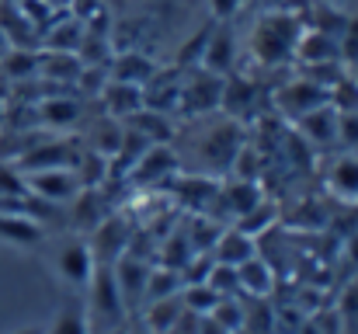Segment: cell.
Here are the masks:
<instances>
[{"label":"cell","mask_w":358,"mask_h":334,"mask_svg":"<svg viewBox=\"0 0 358 334\" xmlns=\"http://www.w3.org/2000/svg\"><path fill=\"white\" fill-rule=\"evenodd\" d=\"M296 129H299V136H303V143H310V146H334L338 143V129H341V115L331 109V105H320V109L306 111L303 118H296L292 122Z\"/></svg>","instance_id":"11"},{"label":"cell","mask_w":358,"mask_h":334,"mask_svg":"<svg viewBox=\"0 0 358 334\" xmlns=\"http://www.w3.org/2000/svg\"><path fill=\"white\" fill-rule=\"evenodd\" d=\"M122 136H125V122H122V118H112V115H101V118H94V125H91L87 150H94L98 157L112 160V157L119 153Z\"/></svg>","instance_id":"24"},{"label":"cell","mask_w":358,"mask_h":334,"mask_svg":"<svg viewBox=\"0 0 358 334\" xmlns=\"http://www.w3.org/2000/svg\"><path fill=\"white\" fill-rule=\"evenodd\" d=\"M24 192H31V199L45 202V206H66L77 199L80 181L70 167H45V171H24Z\"/></svg>","instance_id":"4"},{"label":"cell","mask_w":358,"mask_h":334,"mask_svg":"<svg viewBox=\"0 0 358 334\" xmlns=\"http://www.w3.org/2000/svg\"><path fill=\"white\" fill-rule=\"evenodd\" d=\"M261 199H264V195H261V185H257V181H243V178H234V181L220 185V192H216V202L223 206L227 220H240V216H243L247 209H254Z\"/></svg>","instance_id":"15"},{"label":"cell","mask_w":358,"mask_h":334,"mask_svg":"<svg viewBox=\"0 0 358 334\" xmlns=\"http://www.w3.org/2000/svg\"><path fill=\"white\" fill-rule=\"evenodd\" d=\"M49 11H66V7H73V0H42Z\"/></svg>","instance_id":"40"},{"label":"cell","mask_w":358,"mask_h":334,"mask_svg":"<svg viewBox=\"0 0 358 334\" xmlns=\"http://www.w3.org/2000/svg\"><path fill=\"white\" fill-rule=\"evenodd\" d=\"M45 334H91L87 314L77 303H63V310L56 314L52 328H45Z\"/></svg>","instance_id":"32"},{"label":"cell","mask_w":358,"mask_h":334,"mask_svg":"<svg viewBox=\"0 0 358 334\" xmlns=\"http://www.w3.org/2000/svg\"><path fill=\"white\" fill-rule=\"evenodd\" d=\"M87 289H91V300H94V314H98L105 324H119L122 317H125V303H122V296H119L112 265H98Z\"/></svg>","instance_id":"10"},{"label":"cell","mask_w":358,"mask_h":334,"mask_svg":"<svg viewBox=\"0 0 358 334\" xmlns=\"http://www.w3.org/2000/svg\"><path fill=\"white\" fill-rule=\"evenodd\" d=\"M209 254H213V261H220V265L240 268L243 261H250V258L257 254V240L247 237L237 226H230V230H220V237H216V244H213Z\"/></svg>","instance_id":"14"},{"label":"cell","mask_w":358,"mask_h":334,"mask_svg":"<svg viewBox=\"0 0 358 334\" xmlns=\"http://www.w3.org/2000/svg\"><path fill=\"white\" fill-rule=\"evenodd\" d=\"M84 32H87V25L80 18H59L42 28V42L49 53H77L84 42Z\"/></svg>","instance_id":"19"},{"label":"cell","mask_w":358,"mask_h":334,"mask_svg":"<svg viewBox=\"0 0 358 334\" xmlns=\"http://www.w3.org/2000/svg\"><path fill=\"white\" fill-rule=\"evenodd\" d=\"M125 125H129L132 132H139L146 143H171V136H174L171 118H167L164 111H153V109H139L136 115L125 118Z\"/></svg>","instance_id":"27"},{"label":"cell","mask_w":358,"mask_h":334,"mask_svg":"<svg viewBox=\"0 0 358 334\" xmlns=\"http://www.w3.org/2000/svg\"><path fill=\"white\" fill-rule=\"evenodd\" d=\"M38 118L42 125L49 129H70L77 118H80V102L66 98V95H49L42 105H38Z\"/></svg>","instance_id":"28"},{"label":"cell","mask_w":358,"mask_h":334,"mask_svg":"<svg viewBox=\"0 0 358 334\" xmlns=\"http://www.w3.org/2000/svg\"><path fill=\"white\" fill-rule=\"evenodd\" d=\"M129 240L132 237H129V230H125L122 220H101L98 223V247H91L94 258H98V265H115L122 254H125Z\"/></svg>","instance_id":"21"},{"label":"cell","mask_w":358,"mask_h":334,"mask_svg":"<svg viewBox=\"0 0 358 334\" xmlns=\"http://www.w3.org/2000/svg\"><path fill=\"white\" fill-rule=\"evenodd\" d=\"M0 67L10 74V77H31L38 74V53H28V49H7V56L0 60Z\"/></svg>","instance_id":"35"},{"label":"cell","mask_w":358,"mask_h":334,"mask_svg":"<svg viewBox=\"0 0 358 334\" xmlns=\"http://www.w3.org/2000/svg\"><path fill=\"white\" fill-rule=\"evenodd\" d=\"M7 49H10V35H7V32L0 28V60L7 56Z\"/></svg>","instance_id":"42"},{"label":"cell","mask_w":358,"mask_h":334,"mask_svg":"<svg viewBox=\"0 0 358 334\" xmlns=\"http://www.w3.org/2000/svg\"><path fill=\"white\" fill-rule=\"evenodd\" d=\"M10 334H45V328L42 324H24V328H17V331H10Z\"/></svg>","instance_id":"41"},{"label":"cell","mask_w":358,"mask_h":334,"mask_svg":"<svg viewBox=\"0 0 358 334\" xmlns=\"http://www.w3.org/2000/svg\"><path fill=\"white\" fill-rule=\"evenodd\" d=\"M150 261L125 251L119 261L112 265V275H115V286H119V296L125 303V314L129 310H143V300H146V282H150Z\"/></svg>","instance_id":"6"},{"label":"cell","mask_w":358,"mask_h":334,"mask_svg":"<svg viewBox=\"0 0 358 334\" xmlns=\"http://www.w3.org/2000/svg\"><path fill=\"white\" fill-rule=\"evenodd\" d=\"M181 289H185L181 272H174V268H167V265H153V268H150V282H146V300H143V307L153 303V300L178 296Z\"/></svg>","instance_id":"29"},{"label":"cell","mask_w":358,"mask_h":334,"mask_svg":"<svg viewBox=\"0 0 358 334\" xmlns=\"http://www.w3.org/2000/svg\"><path fill=\"white\" fill-rule=\"evenodd\" d=\"M206 286L223 300V296H240V279H237V268L234 265H220V261H213V268H209V275H206Z\"/></svg>","instance_id":"34"},{"label":"cell","mask_w":358,"mask_h":334,"mask_svg":"<svg viewBox=\"0 0 358 334\" xmlns=\"http://www.w3.org/2000/svg\"><path fill=\"white\" fill-rule=\"evenodd\" d=\"M327 105L338 111V115H348V111H358V81L345 70L331 88H327Z\"/></svg>","instance_id":"31"},{"label":"cell","mask_w":358,"mask_h":334,"mask_svg":"<svg viewBox=\"0 0 358 334\" xmlns=\"http://www.w3.org/2000/svg\"><path fill=\"white\" fill-rule=\"evenodd\" d=\"M181 174V167H178V153L171 150V143H153V146H146L143 150V157L132 164V171H129V178L136 181V185H146V188H157V185H164V181H171V178H178Z\"/></svg>","instance_id":"7"},{"label":"cell","mask_w":358,"mask_h":334,"mask_svg":"<svg viewBox=\"0 0 358 334\" xmlns=\"http://www.w3.org/2000/svg\"><path fill=\"white\" fill-rule=\"evenodd\" d=\"M338 46H341V63L345 67H355L358 63V18H348L345 32L338 35Z\"/></svg>","instance_id":"36"},{"label":"cell","mask_w":358,"mask_h":334,"mask_svg":"<svg viewBox=\"0 0 358 334\" xmlns=\"http://www.w3.org/2000/svg\"><path fill=\"white\" fill-rule=\"evenodd\" d=\"M80 70L84 63L77 53H38V74L52 84H70V81L77 84Z\"/></svg>","instance_id":"26"},{"label":"cell","mask_w":358,"mask_h":334,"mask_svg":"<svg viewBox=\"0 0 358 334\" xmlns=\"http://www.w3.org/2000/svg\"><path fill=\"white\" fill-rule=\"evenodd\" d=\"M237 279H240V293H247V296H254V300H264V296L275 289V272H271V265H268L261 254H254L250 261L240 265Z\"/></svg>","instance_id":"22"},{"label":"cell","mask_w":358,"mask_h":334,"mask_svg":"<svg viewBox=\"0 0 358 334\" xmlns=\"http://www.w3.org/2000/svg\"><path fill=\"white\" fill-rule=\"evenodd\" d=\"M220 98H223V77L192 67L181 77V98H178V111L181 115H206V111H220Z\"/></svg>","instance_id":"3"},{"label":"cell","mask_w":358,"mask_h":334,"mask_svg":"<svg viewBox=\"0 0 358 334\" xmlns=\"http://www.w3.org/2000/svg\"><path fill=\"white\" fill-rule=\"evenodd\" d=\"M257 102V84L250 77H223V98H220V111H227V118H243L254 111Z\"/></svg>","instance_id":"16"},{"label":"cell","mask_w":358,"mask_h":334,"mask_svg":"<svg viewBox=\"0 0 358 334\" xmlns=\"http://www.w3.org/2000/svg\"><path fill=\"white\" fill-rule=\"evenodd\" d=\"M306 21L296 11H268L257 18L250 32V56L261 67H282L296 60V42L303 35Z\"/></svg>","instance_id":"1"},{"label":"cell","mask_w":358,"mask_h":334,"mask_svg":"<svg viewBox=\"0 0 358 334\" xmlns=\"http://www.w3.org/2000/svg\"><path fill=\"white\" fill-rule=\"evenodd\" d=\"M338 143H341V146H345L348 153H358V111H348V115H341Z\"/></svg>","instance_id":"38"},{"label":"cell","mask_w":358,"mask_h":334,"mask_svg":"<svg viewBox=\"0 0 358 334\" xmlns=\"http://www.w3.org/2000/svg\"><path fill=\"white\" fill-rule=\"evenodd\" d=\"M275 223H278V206H275V202H268V199H261L254 209H247L240 220H234V226L243 230L247 237H254V240H257V237H261L264 230H271Z\"/></svg>","instance_id":"30"},{"label":"cell","mask_w":358,"mask_h":334,"mask_svg":"<svg viewBox=\"0 0 358 334\" xmlns=\"http://www.w3.org/2000/svg\"><path fill=\"white\" fill-rule=\"evenodd\" d=\"M348 74H352V77L358 81V63H355V67H348Z\"/></svg>","instance_id":"44"},{"label":"cell","mask_w":358,"mask_h":334,"mask_svg":"<svg viewBox=\"0 0 358 334\" xmlns=\"http://www.w3.org/2000/svg\"><path fill=\"white\" fill-rule=\"evenodd\" d=\"M157 74V63L146 56V53H115L112 67H108V81H122V84H136L143 88L150 77Z\"/></svg>","instance_id":"17"},{"label":"cell","mask_w":358,"mask_h":334,"mask_svg":"<svg viewBox=\"0 0 358 334\" xmlns=\"http://www.w3.org/2000/svg\"><path fill=\"white\" fill-rule=\"evenodd\" d=\"M243 143H247V139H243L240 122L237 118H227V122L213 125V129L199 139V160H202V167H206L209 174H213V171H230Z\"/></svg>","instance_id":"2"},{"label":"cell","mask_w":358,"mask_h":334,"mask_svg":"<svg viewBox=\"0 0 358 334\" xmlns=\"http://www.w3.org/2000/svg\"><path fill=\"white\" fill-rule=\"evenodd\" d=\"M271 105L278 115H285L289 122H296V118H303L306 111L320 109V105H327V88H320V84H313L310 77H296V81H285L275 95H271Z\"/></svg>","instance_id":"5"},{"label":"cell","mask_w":358,"mask_h":334,"mask_svg":"<svg viewBox=\"0 0 358 334\" xmlns=\"http://www.w3.org/2000/svg\"><path fill=\"white\" fill-rule=\"evenodd\" d=\"M0 240L17 247H35L42 240V226L28 213H0Z\"/></svg>","instance_id":"25"},{"label":"cell","mask_w":358,"mask_h":334,"mask_svg":"<svg viewBox=\"0 0 358 334\" xmlns=\"http://www.w3.org/2000/svg\"><path fill=\"white\" fill-rule=\"evenodd\" d=\"M243 4H247V0H206L209 18H213V21H220V25H230L240 11H243Z\"/></svg>","instance_id":"37"},{"label":"cell","mask_w":358,"mask_h":334,"mask_svg":"<svg viewBox=\"0 0 358 334\" xmlns=\"http://www.w3.org/2000/svg\"><path fill=\"white\" fill-rule=\"evenodd\" d=\"M199 67L209 70V74H216V77H230L237 70V35H234L230 25L213 21V32L206 39V49H202Z\"/></svg>","instance_id":"9"},{"label":"cell","mask_w":358,"mask_h":334,"mask_svg":"<svg viewBox=\"0 0 358 334\" xmlns=\"http://www.w3.org/2000/svg\"><path fill=\"white\" fill-rule=\"evenodd\" d=\"M296 60L303 67H310V63H341V46H338L334 35L306 25L299 42H296Z\"/></svg>","instance_id":"12"},{"label":"cell","mask_w":358,"mask_h":334,"mask_svg":"<svg viewBox=\"0 0 358 334\" xmlns=\"http://www.w3.org/2000/svg\"><path fill=\"white\" fill-rule=\"evenodd\" d=\"M296 334H324V324H320L317 317H306V321H303V328H299Z\"/></svg>","instance_id":"39"},{"label":"cell","mask_w":358,"mask_h":334,"mask_svg":"<svg viewBox=\"0 0 358 334\" xmlns=\"http://www.w3.org/2000/svg\"><path fill=\"white\" fill-rule=\"evenodd\" d=\"M313 4H331V7H341V11H345L352 0H313Z\"/></svg>","instance_id":"43"},{"label":"cell","mask_w":358,"mask_h":334,"mask_svg":"<svg viewBox=\"0 0 358 334\" xmlns=\"http://www.w3.org/2000/svg\"><path fill=\"white\" fill-rule=\"evenodd\" d=\"M101 102H105V115L125 122L129 115H136V111L143 109V88L122 84V81H108V84L101 88Z\"/></svg>","instance_id":"20"},{"label":"cell","mask_w":358,"mask_h":334,"mask_svg":"<svg viewBox=\"0 0 358 334\" xmlns=\"http://www.w3.org/2000/svg\"><path fill=\"white\" fill-rule=\"evenodd\" d=\"M181 303H185V310H188V314H199V317L206 314V317H209V310L220 303V296H216L206 282H192V286H185V289H181Z\"/></svg>","instance_id":"33"},{"label":"cell","mask_w":358,"mask_h":334,"mask_svg":"<svg viewBox=\"0 0 358 334\" xmlns=\"http://www.w3.org/2000/svg\"><path fill=\"white\" fill-rule=\"evenodd\" d=\"M327 188L345 199V202H358V153H341L331 160L327 167Z\"/></svg>","instance_id":"18"},{"label":"cell","mask_w":358,"mask_h":334,"mask_svg":"<svg viewBox=\"0 0 358 334\" xmlns=\"http://www.w3.org/2000/svg\"><path fill=\"white\" fill-rule=\"evenodd\" d=\"M178 181V199L185 202V209H192V213H199V216H206V213H213V206H216V192H220V185L209 178V174H178L174 178Z\"/></svg>","instance_id":"13"},{"label":"cell","mask_w":358,"mask_h":334,"mask_svg":"<svg viewBox=\"0 0 358 334\" xmlns=\"http://www.w3.org/2000/svg\"><path fill=\"white\" fill-rule=\"evenodd\" d=\"M143 310H146L143 317H146L150 334H171L181 324V317L188 314L185 303H181V293H178V296H167V300H153V303H146Z\"/></svg>","instance_id":"23"},{"label":"cell","mask_w":358,"mask_h":334,"mask_svg":"<svg viewBox=\"0 0 358 334\" xmlns=\"http://www.w3.org/2000/svg\"><path fill=\"white\" fill-rule=\"evenodd\" d=\"M94 268H98V258H94V251H91L87 240H66L59 247V254H56V272L73 289H87Z\"/></svg>","instance_id":"8"}]
</instances>
